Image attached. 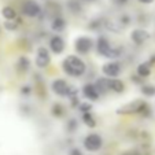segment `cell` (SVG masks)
Wrapping results in <instances>:
<instances>
[{"label":"cell","mask_w":155,"mask_h":155,"mask_svg":"<svg viewBox=\"0 0 155 155\" xmlns=\"http://www.w3.org/2000/svg\"><path fill=\"white\" fill-rule=\"evenodd\" d=\"M140 91H141V94L144 95V96H148V97H151V96H155V87L154 85H141V88H140Z\"/></svg>","instance_id":"603a6c76"},{"label":"cell","mask_w":155,"mask_h":155,"mask_svg":"<svg viewBox=\"0 0 155 155\" xmlns=\"http://www.w3.org/2000/svg\"><path fill=\"white\" fill-rule=\"evenodd\" d=\"M117 114H141L143 117H150L151 107L144 100H133V102L126 103L125 106L118 108Z\"/></svg>","instance_id":"7a4b0ae2"},{"label":"cell","mask_w":155,"mask_h":155,"mask_svg":"<svg viewBox=\"0 0 155 155\" xmlns=\"http://www.w3.org/2000/svg\"><path fill=\"white\" fill-rule=\"evenodd\" d=\"M103 26V21L102 19H94L92 22H89V25H88V28L92 30H96L97 28Z\"/></svg>","instance_id":"4316f807"},{"label":"cell","mask_w":155,"mask_h":155,"mask_svg":"<svg viewBox=\"0 0 155 155\" xmlns=\"http://www.w3.org/2000/svg\"><path fill=\"white\" fill-rule=\"evenodd\" d=\"M108 91L122 94L125 91V82L120 78H108Z\"/></svg>","instance_id":"4fadbf2b"},{"label":"cell","mask_w":155,"mask_h":155,"mask_svg":"<svg viewBox=\"0 0 155 155\" xmlns=\"http://www.w3.org/2000/svg\"><path fill=\"white\" fill-rule=\"evenodd\" d=\"M77 128H78V122H77V120H74V118L69 120L68 124H66V130H68V133H74V132L77 130Z\"/></svg>","instance_id":"cb8c5ba5"},{"label":"cell","mask_w":155,"mask_h":155,"mask_svg":"<svg viewBox=\"0 0 155 155\" xmlns=\"http://www.w3.org/2000/svg\"><path fill=\"white\" fill-rule=\"evenodd\" d=\"M64 28H66V21H64V18H62V17H55L52 19V22H51V29L56 33L64 30Z\"/></svg>","instance_id":"2e32d148"},{"label":"cell","mask_w":155,"mask_h":155,"mask_svg":"<svg viewBox=\"0 0 155 155\" xmlns=\"http://www.w3.org/2000/svg\"><path fill=\"white\" fill-rule=\"evenodd\" d=\"M51 63V55L48 48L45 47H38L37 51H36V66L38 69H45L48 68Z\"/></svg>","instance_id":"52a82bcc"},{"label":"cell","mask_w":155,"mask_h":155,"mask_svg":"<svg viewBox=\"0 0 155 155\" xmlns=\"http://www.w3.org/2000/svg\"><path fill=\"white\" fill-rule=\"evenodd\" d=\"M103 146V139L97 133H89L84 139V148L89 152L99 151Z\"/></svg>","instance_id":"277c9868"},{"label":"cell","mask_w":155,"mask_h":155,"mask_svg":"<svg viewBox=\"0 0 155 155\" xmlns=\"http://www.w3.org/2000/svg\"><path fill=\"white\" fill-rule=\"evenodd\" d=\"M88 2H95V0H88Z\"/></svg>","instance_id":"d590c367"},{"label":"cell","mask_w":155,"mask_h":155,"mask_svg":"<svg viewBox=\"0 0 155 155\" xmlns=\"http://www.w3.org/2000/svg\"><path fill=\"white\" fill-rule=\"evenodd\" d=\"M103 28H104L106 30H108V32H111V33H120L124 26L120 24V21L106 19V21H103Z\"/></svg>","instance_id":"5bb4252c"},{"label":"cell","mask_w":155,"mask_h":155,"mask_svg":"<svg viewBox=\"0 0 155 155\" xmlns=\"http://www.w3.org/2000/svg\"><path fill=\"white\" fill-rule=\"evenodd\" d=\"M130 80H132V82H135V84H141V82H143V78H140L137 74H136V76H132Z\"/></svg>","instance_id":"f546056e"},{"label":"cell","mask_w":155,"mask_h":155,"mask_svg":"<svg viewBox=\"0 0 155 155\" xmlns=\"http://www.w3.org/2000/svg\"><path fill=\"white\" fill-rule=\"evenodd\" d=\"M51 89H52V92L55 95H58V96H68L70 87H69V84L64 81V80L56 78V80H54L52 84H51Z\"/></svg>","instance_id":"9c48e42d"},{"label":"cell","mask_w":155,"mask_h":155,"mask_svg":"<svg viewBox=\"0 0 155 155\" xmlns=\"http://www.w3.org/2000/svg\"><path fill=\"white\" fill-rule=\"evenodd\" d=\"M66 7H68V10L71 14H80L82 11V6L78 0H68Z\"/></svg>","instance_id":"ac0fdd59"},{"label":"cell","mask_w":155,"mask_h":155,"mask_svg":"<svg viewBox=\"0 0 155 155\" xmlns=\"http://www.w3.org/2000/svg\"><path fill=\"white\" fill-rule=\"evenodd\" d=\"M150 33L147 32V30L144 29H135L133 32L130 33V40L133 41L135 44H137V45H141V44H144L147 40H150Z\"/></svg>","instance_id":"8fae6325"},{"label":"cell","mask_w":155,"mask_h":155,"mask_svg":"<svg viewBox=\"0 0 155 155\" xmlns=\"http://www.w3.org/2000/svg\"><path fill=\"white\" fill-rule=\"evenodd\" d=\"M82 122L88 126V128H95L96 126V120L92 115V113H85L82 114Z\"/></svg>","instance_id":"44dd1931"},{"label":"cell","mask_w":155,"mask_h":155,"mask_svg":"<svg viewBox=\"0 0 155 155\" xmlns=\"http://www.w3.org/2000/svg\"><path fill=\"white\" fill-rule=\"evenodd\" d=\"M140 3H143V4H151V3H154V0H139Z\"/></svg>","instance_id":"e575fe53"},{"label":"cell","mask_w":155,"mask_h":155,"mask_svg":"<svg viewBox=\"0 0 155 155\" xmlns=\"http://www.w3.org/2000/svg\"><path fill=\"white\" fill-rule=\"evenodd\" d=\"M122 155H141V154L137 151H126V152H124Z\"/></svg>","instance_id":"d6a6232c"},{"label":"cell","mask_w":155,"mask_h":155,"mask_svg":"<svg viewBox=\"0 0 155 155\" xmlns=\"http://www.w3.org/2000/svg\"><path fill=\"white\" fill-rule=\"evenodd\" d=\"M102 71L104 76H107V78H117L121 74V64L118 63V62L110 61L103 64Z\"/></svg>","instance_id":"ba28073f"},{"label":"cell","mask_w":155,"mask_h":155,"mask_svg":"<svg viewBox=\"0 0 155 155\" xmlns=\"http://www.w3.org/2000/svg\"><path fill=\"white\" fill-rule=\"evenodd\" d=\"M129 0H113V3L117 4V6H125Z\"/></svg>","instance_id":"1f68e13d"},{"label":"cell","mask_w":155,"mask_h":155,"mask_svg":"<svg viewBox=\"0 0 155 155\" xmlns=\"http://www.w3.org/2000/svg\"><path fill=\"white\" fill-rule=\"evenodd\" d=\"M92 108H94V106H92V103L89 102H82L78 104V110L82 113V114H85V113H91Z\"/></svg>","instance_id":"d4e9b609"},{"label":"cell","mask_w":155,"mask_h":155,"mask_svg":"<svg viewBox=\"0 0 155 155\" xmlns=\"http://www.w3.org/2000/svg\"><path fill=\"white\" fill-rule=\"evenodd\" d=\"M69 155H82V151L80 148H71Z\"/></svg>","instance_id":"4dcf8cb0"},{"label":"cell","mask_w":155,"mask_h":155,"mask_svg":"<svg viewBox=\"0 0 155 155\" xmlns=\"http://www.w3.org/2000/svg\"><path fill=\"white\" fill-rule=\"evenodd\" d=\"M82 95H84L88 100H91V102H96L100 97L99 91L96 89V87H95L94 84H85L84 87H82Z\"/></svg>","instance_id":"7c38bea8"},{"label":"cell","mask_w":155,"mask_h":155,"mask_svg":"<svg viewBox=\"0 0 155 155\" xmlns=\"http://www.w3.org/2000/svg\"><path fill=\"white\" fill-rule=\"evenodd\" d=\"M62 69H63V71L68 74V76L78 78V77H81L82 74L85 73L87 64H85V62L82 61L81 58H78V56L69 55L62 62Z\"/></svg>","instance_id":"6da1fadb"},{"label":"cell","mask_w":155,"mask_h":155,"mask_svg":"<svg viewBox=\"0 0 155 155\" xmlns=\"http://www.w3.org/2000/svg\"><path fill=\"white\" fill-rule=\"evenodd\" d=\"M64 47H66L64 40L59 35H54L52 37L50 38V50L52 51L54 54H56V55L62 54L64 51Z\"/></svg>","instance_id":"30bf717a"},{"label":"cell","mask_w":155,"mask_h":155,"mask_svg":"<svg viewBox=\"0 0 155 155\" xmlns=\"http://www.w3.org/2000/svg\"><path fill=\"white\" fill-rule=\"evenodd\" d=\"M147 63H148L150 66H154V64H155V54H154V55L151 56V58H150V61L147 62Z\"/></svg>","instance_id":"836d02e7"},{"label":"cell","mask_w":155,"mask_h":155,"mask_svg":"<svg viewBox=\"0 0 155 155\" xmlns=\"http://www.w3.org/2000/svg\"><path fill=\"white\" fill-rule=\"evenodd\" d=\"M51 114L56 118H61L64 114V107L61 103H55V104H52V108H51Z\"/></svg>","instance_id":"7402d4cb"},{"label":"cell","mask_w":155,"mask_h":155,"mask_svg":"<svg viewBox=\"0 0 155 155\" xmlns=\"http://www.w3.org/2000/svg\"><path fill=\"white\" fill-rule=\"evenodd\" d=\"M95 87H96V89L99 91V94H106V92H108V78L107 77H99V78L95 81Z\"/></svg>","instance_id":"9a60e30c"},{"label":"cell","mask_w":155,"mask_h":155,"mask_svg":"<svg viewBox=\"0 0 155 155\" xmlns=\"http://www.w3.org/2000/svg\"><path fill=\"white\" fill-rule=\"evenodd\" d=\"M94 45H95L94 40H92L91 37H88V36H80V37H77L76 41H74V48H76V51L78 54H81V55L88 54L94 48Z\"/></svg>","instance_id":"8992f818"},{"label":"cell","mask_w":155,"mask_h":155,"mask_svg":"<svg viewBox=\"0 0 155 155\" xmlns=\"http://www.w3.org/2000/svg\"><path fill=\"white\" fill-rule=\"evenodd\" d=\"M150 74H151V66L147 62H143V63H140L137 66V76L140 78H146Z\"/></svg>","instance_id":"d6986e66"},{"label":"cell","mask_w":155,"mask_h":155,"mask_svg":"<svg viewBox=\"0 0 155 155\" xmlns=\"http://www.w3.org/2000/svg\"><path fill=\"white\" fill-rule=\"evenodd\" d=\"M18 22H15V21H6L4 22V29L6 30H8V32H12V30H17V28H18Z\"/></svg>","instance_id":"484cf974"},{"label":"cell","mask_w":155,"mask_h":155,"mask_svg":"<svg viewBox=\"0 0 155 155\" xmlns=\"http://www.w3.org/2000/svg\"><path fill=\"white\" fill-rule=\"evenodd\" d=\"M30 92H32V88H30L29 85H25V87L21 88V94L22 95H29Z\"/></svg>","instance_id":"f1b7e54d"},{"label":"cell","mask_w":155,"mask_h":155,"mask_svg":"<svg viewBox=\"0 0 155 155\" xmlns=\"http://www.w3.org/2000/svg\"><path fill=\"white\" fill-rule=\"evenodd\" d=\"M21 11L25 17L29 18H36L41 14V7L36 0H25L21 7Z\"/></svg>","instance_id":"5b68a950"},{"label":"cell","mask_w":155,"mask_h":155,"mask_svg":"<svg viewBox=\"0 0 155 155\" xmlns=\"http://www.w3.org/2000/svg\"><path fill=\"white\" fill-rule=\"evenodd\" d=\"M2 15L4 17L6 21H15L17 19V11H15L11 6L3 7V8H2Z\"/></svg>","instance_id":"ffe728a7"},{"label":"cell","mask_w":155,"mask_h":155,"mask_svg":"<svg viewBox=\"0 0 155 155\" xmlns=\"http://www.w3.org/2000/svg\"><path fill=\"white\" fill-rule=\"evenodd\" d=\"M130 22H132V19H130V17H129V15L124 14V15H121V17H120V24L122 25V26H128Z\"/></svg>","instance_id":"83f0119b"},{"label":"cell","mask_w":155,"mask_h":155,"mask_svg":"<svg viewBox=\"0 0 155 155\" xmlns=\"http://www.w3.org/2000/svg\"><path fill=\"white\" fill-rule=\"evenodd\" d=\"M29 68H30L29 58H28V56H25V55L19 56V59H18V62H17V69H18V70H19L21 73H25V71L29 70Z\"/></svg>","instance_id":"e0dca14e"},{"label":"cell","mask_w":155,"mask_h":155,"mask_svg":"<svg viewBox=\"0 0 155 155\" xmlns=\"http://www.w3.org/2000/svg\"><path fill=\"white\" fill-rule=\"evenodd\" d=\"M96 51L100 56L103 58H107V59H117L121 56L122 54V50L120 47H113L110 41L104 37V36H100L96 41Z\"/></svg>","instance_id":"3957f363"}]
</instances>
